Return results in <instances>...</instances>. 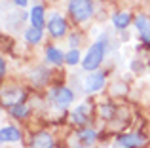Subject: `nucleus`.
Here are the masks:
<instances>
[{
    "label": "nucleus",
    "mask_w": 150,
    "mask_h": 148,
    "mask_svg": "<svg viewBox=\"0 0 150 148\" xmlns=\"http://www.w3.org/2000/svg\"><path fill=\"white\" fill-rule=\"evenodd\" d=\"M103 59H105V42L99 40L89 48L88 53H86L84 61H82V67H84L86 70H95V68L101 65Z\"/></svg>",
    "instance_id": "f257e3e1"
},
{
    "label": "nucleus",
    "mask_w": 150,
    "mask_h": 148,
    "mask_svg": "<svg viewBox=\"0 0 150 148\" xmlns=\"http://www.w3.org/2000/svg\"><path fill=\"white\" fill-rule=\"evenodd\" d=\"M69 11L76 21H88L93 15V2L91 0H70L69 2Z\"/></svg>",
    "instance_id": "f03ea898"
},
{
    "label": "nucleus",
    "mask_w": 150,
    "mask_h": 148,
    "mask_svg": "<svg viewBox=\"0 0 150 148\" xmlns=\"http://www.w3.org/2000/svg\"><path fill=\"white\" fill-rule=\"evenodd\" d=\"M50 99L53 101L57 106H67V104L72 103L74 95H72V91H70L69 87H55L53 91L50 93Z\"/></svg>",
    "instance_id": "7ed1b4c3"
},
{
    "label": "nucleus",
    "mask_w": 150,
    "mask_h": 148,
    "mask_svg": "<svg viewBox=\"0 0 150 148\" xmlns=\"http://www.w3.org/2000/svg\"><path fill=\"white\" fill-rule=\"evenodd\" d=\"M48 30H50V34H51L53 38L63 36V34L67 32V23H65V19H63L61 15L53 13V15L50 17V21H48Z\"/></svg>",
    "instance_id": "20e7f679"
},
{
    "label": "nucleus",
    "mask_w": 150,
    "mask_h": 148,
    "mask_svg": "<svg viewBox=\"0 0 150 148\" xmlns=\"http://www.w3.org/2000/svg\"><path fill=\"white\" fill-rule=\"evenodd\" d=\"M118 144L122 148H139L144 144V137H141L139 133H127L118 139Z\"/></svg>",
    "instance_id": "39448f33"
},
{
    "label": "nucleus",
    "mask_w": 150,
    "mask_h": 148,
    "mask_svg": "<svg viewBox=\"0 0 150 148\" xmlns=\"http://www.w3.org/2000/svg\"><path fill=\"white\" fill-rule=\"evenodd\" d=\"M103 85H105V74L99 72V70L89 74V76L86 78V91H89V93L99 91Z\"/></svg>",
    "instance_id": "423d86ee"
},
{
    "label": "nucleus",
    "mask_w": 150,
    "mask_h": 148,
    "mask_svg": "<svg viewBox=\"0 0 150 148\" xmlns=\"http://www.w3.org/2000/svg\"><path fill=\"white\" fill-rule=\"evenodd\" d=\"M135 25H137V29H139L141 38L150 44V19L146 15H139V17L135 19Z\"/></svg>",
    "instance_id": "0eeeda50"
},
{
    "label": "nucleus",
    "mask_w": 150,
    "mask_h": 148,
    "mask_svg": "<svg viewBox=\"0 0 150 148\" xmlns=\"http://www.w3.org/2000/svg\"><path fill=\"white\" fill-rule=\"evenodd\" d=\"M51 146H53V139L46 131H42V133L33 137V148H51Z\"/></svg>",
    "instance_id": "6e6552de"
},
{
    "label": "nucleus",
    "mask_w": 150,
    "mask_h": 148,
    "mask_svg": "<svg viewBox=\"0 0 150 148\" xmlns=\"http://www.w3.org/2000/svg\"><path fill=\"white\" fill-rule=\"evenodd\" d=\"M0 135H2V142H15V141H19V139H21V133H19L17 129H15V127H2V131H0Z\"/></svg>",
    "instance_id": "1a4fd4ad"
},
{
    "label": "nucleus",
    "mask_w": 150,
    "mask_h": 148,
    "mask_svg": "<svg viewBox=\"0 0 150 148\" xmlns=\"http://www.w3.org/2000/svg\"><path fill=\"white\" fill-rule=\"evenodd\" d=\"M30 21H33V27L42 29V27H44V8L42 6H34L33 11H30Z\"/></svg>",
    "instance_id": "9d476101"
},
{
    "label": "nucleus",
    "mask_w": 150,
    "mask_h": 148,
    "mask_svg": "<svg viewBox=\"0 0 150 148\" xmlns=\"http://www.w3.org/2000/svg\"><path fill=\"white\" fill-rule=\"evenodd\" d=\"M46 55H48V61H50V63H53V65H61L63 61H65V55H63L57 48H48Z\"/></svg>",
    "instance_id": "9b49d317"
},
{
    "label": "nucleus",
    "mask_w": 150,
    "mask_h": 148,
    "mask_svg": "<svg viewBox=\"0 0 150 148\" xmlns=\"http://www.w3.org/2000/svg\"><path fill=\"white\" fill-rule=\"evenodd\" d=\"M72 122H76V123H86L88 122V106H86V104L78 106L76 110L72 112Z\"/></svg>",
    "instance_id": "f8f14e48"
},
{
    "label": "nucleus",
    "mask_w": 150,
    "mask_h": 148,
    "mask_svg": "<svg viewBox=\"0 0 150 148\" xmlns=\"http://www.w3.org/2000/svg\"><path fill=\"white\" fill-rule=\"evenodd\" d=\"M21 99H23V93L21 91H8V93H4V103L6 104H10V106H13V104H19L21 103Z\"/></svg>",
    "instance_id": "ddd939ff"
},
{
    "label": "nucleus",
    "mask_w": 150,
    "mask_h": 148,
    "mask_svg": "<svg viewBox=\"0 0 150 148\" xmlns=\"http://www.w3.org/2000/svg\"><path fill=\"white\" fill-rule=\"evenodd\" d=\"M129 21H131V17H129V13H116L112 19L114 27L116 29H125V27L129 25Z\"/></svg>",
    "instance_id": "4468645a"
},
{
    "label": "nucleus",
    "mask_w": 150,
    "mask_h": 148,
    "mask_svg": "<svg viewBox=\"0 0 150 148\" xmlns=\"http://www.w3.org/2000/svg\"><path fill=\"white\" fill-rule=\"evenodd\" d=\"M25 38L29 44H36V42L42 40V29H36V27H33V29H29L25 32Z\"/></svg>",
    "instance_id": "2eb2a0df"
},
{
    "label": "nucleus",
    "mask_w": 150,
    "mask_h": 148,
    "mask_svg": "<svg viewBox=\"0 0 150 148\" xmlns=\"http://www.w3.org/2000/svg\"><path fill=\"white\" fill-rule=\"evenodd\" d=\"M29 114V108H27V104H13L11 106V116H15V118H25V116Z\"/></svg>",
    "instance_id": "dca6fc26"
},
{
    "label": "nucleus",
    "mask_w": 150,
    "mask_h": 148,
    "mask_svg": "<svg viewBox=\"0 0 150 148\" xmlns=\"http://www.w3.org/2000/svg\"><path fill=\"white\" fill-rule=\"evenodd\" d=\"M78 137H80V141H84V142H93L95 141V131H91V129H86V131H82L80 135H78Z\"/></svg>",
    "instance_id": "f3484780"
},
{
    "label": "nucleus",
    "mask_w": 150,
    "mask_h": 148,
    "mask_svg": "<svg viewBox=\"0 0 150 148\" xmlns=\"http://www.w3.org/2000/svg\"><path fill=\"white\" fill-rule=\"evenodd\" d=\"M78 59H80V53H78V49H70V51L67 53V57H65V61H67L69 65H76Z\"/></svg>",
    "instance_id": "a211bd4d"
},
{
    "label": "nucleus",
    "mask_w": 150,
    "mask_h": 148,
    "mask_svg": "<svg viewBox=\"0 0 150 148\" xmlns=\"http://www.w3.org/2000/svg\"><path fill=\"white\" fill-rule=\"evenodd\" d=\"M13 2L17 4V6H21V8H23V6H27V0H13Z\"/></svg>",
    "instance_id": "6ab92c4d"
},
{
    "label": "nucleus",
    "mask_w": 150,
    "mask_h": 148,
    "mask_svg": "<svg viewBox=\"0 0 150 148\" xmlns=\"http://www.w3.org/2000/svg\"><path fill=\"white\" fill-rule=\"evenodd\" d=\"M0 72H2V74L6 72V65H4V59H2V63H0Z\"/></svg>",
    "instance_id": "aec40b11"
}]
</instances>
